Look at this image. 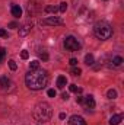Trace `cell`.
<instances>
[{"mask_svg":"<svg viewBox=\"0 0 124 125\" xmlns=\"http://www.w3.org/2000/svg\"><path fill=\"white\" fill-rule=\"evenodd\" d=\"M25 83L31 90H41L48 83V74L44 70H31L25 76Z\"/></svg>","mask_w":124,"mask_h":125,"instance_id":"6da1fadb","label":"cell"},{"mask_svg":"<svg viewBox=\"0 0 124 125\" xmlns=\"http://www.w3.org/2000/svg\"><path fill=\"white\" fill-rule=\"evenodd\" d=\"M32 115H34L35 121H38V122H48L53 116V108L47 102H39L35 105Z\"/></svg>","mask_w":124,"mask_h":125,"instance_id":"7a4b0ae2","label":"cell"},{"mask_svg":"<svg viewBox=\"0 0 124 125\" xmlns=\"http://www.w3.org/2000/svg\"><path fill=\"white\" fill-rule=\"evenodd\" d=\"M93 35L101 41H107V39H110L112 36V26L108 22L101 21L93 26Z\"/></svg>","mask_w":124,"mask_h":125,"instance_id":"3957f363","label":"cell"},{"mask_svg":"<svg viewBox=\"0 0 124 125\" xmlns=\"http://www.w3.org/2000/svg\"><path fill=\"white\" fill-rule=\"evenodd\" d=\"M64 48L67 51H77L80 48V42L74 38V36H67L64 39Z\"/></svg>","mask_w":124,"mask_h":125,"instance_id":"277c9868","label":"cell"},{"mask_svg":"<svg viewBox=\"0 0 124 125\" xmlns=\"http://www.w3.org/2000/svg\"><path fill=\"white\" fill-rule=\"evenodd\" d=\"M39 23H41L42 26H57V25H63L64 21L60 19L59 16H48V18L42 19Z\"/></svg>","mask_w":124,"mask_h":125,"instance_id":"5b68a950","label":"cell"},{"mask_svg":"<svg viewBox=\"0 0 124 125\" xmlns=\"http://www.w3.org/2000/svg\"><path fill=\"white\" fill-rule=\"evenodd\" d=\"M82 105L85 106V108H88V109H93L95 108V100H93V96H85L83 97V100H82Z\"/></svg>","mask_w":124,"mask_h":125,"instance_id":"8992f818","label":"cell"},{"mask_svg":"<svg viewBox=\"0 0 124 125\" xmlns=\"http://www.w3.org/2000/svg\"><path fill=\"white\" fill-rule=\"evenodd\" d=\"M69 125H86L85 119L82 116H77V115H73L70 119H69Z\"/></svg>","mask_w":124,"mask_h":125,"instance_id":"52a82bcc","label":"cell"},{"mask_svg":"<svg viewBox=\"0 0 124 125\" xmlns=\"http://www.w3.org/2000/svg\"><path fill=\"white\" fill-rule=\"evenodd\" d=\"M32 31V23H25L24 26L19 28V36H26Z\"/></svg>","mask_w":124,"mask_h":125,"instance_id":"ba28073f","label":"cell"},{"mask_svg":"<svg viewBox=\"0 0 124 125\" xmlns=\"http://www.w3.org/2000/svg\"><path fill=\"white\" fill-rule=\"evenodd\" d=\"M123 118H124L123 114L112 115V116L110 118V125H120V124H121V121H123Z\"/></svg>","mask_w":124,"mask_h":125,"instance_id":"9c48e42d","label":"cell"},{"mask_svg":"<svg viewBox=\"0 0 124 125\" xmlns=\"http://www.w3.org/2000/svg\"><path fill=\"white\" fill-rule=\"evenodd\" d=\"M10 12H12V15H13L15 18H21V16H22V9H21V6L13 4L12 9H10Z\"/></svg>","mask_w":124,"mask_h":125,"instance_id":"30bf717a","label":"cell"},{"mask_svg":"<svg viewBox=\"0 0 124 125\" xmlns=\"http://www.w3.org/2000/svg\"><path fill=\"white\" fill-rule=\"evenodd\" d=\"M66 84H67L66 76H59V77H57V87H59V89H63Z\"/></svg>","mask_w":124,"mask_h":125,"instance_id":"8fae6325","label":"cell"},{"mask_svg":"<svg viewBox=\"0 0 124 125\" xmlns=\"http://www.w3.org/2000/svg\"><path fill=\"white\" fill-rule=\"evenodd\" d=\"M10 84H12V82H10L6 76H3V77L0 79V87H1V89H6V87L10 86Z\"/></svg>","mask_w":124,"mask_h":125,"instance_id":"7c38bea8","label":"cell"},{"mask_svg":"<svg viewBox=\"0 0 124 125\" xmlns=\"http://www.w3.org/2000/svg\"><path fill=\"white\" fill-rule=\"evenodd\" d=\"M44 12H45V13H54V15H56V13L59 12V7H57V6H47V7L44 9Z\"/></svg>","mask_w":124,"mask_h":125,"instance_id":"4fadbf2b","label":"cell"},{"mask_svg":"<svg viewBox=\"0 0 124 125\" xmlns=\"http://www.w3.org/2000/svg\"><path fill=\"white\" fill-rule=\"evenodd\" d=\"M112 64H114L115 67H120V65L123 64V58H121L120 55H115V57H112Z\"/></svg>","mask_w":124,"mask_h":125,"instance_id":"5bb4252c","label":"cell"},{"mask_svg":"<svg viewBox=\"0 0 124 125\" xmlns=\"http://www.w3.org/2000/svg\"><path fill=\"white\" fill-rule=\"evenodd\" d=\"M85 62H86L88 65H92L93 62H95V58H93L92 54H88V55L85 57Z\"/></svg>","mask_w":124,"mask_h":125,"instance_id":"9a60e30c","label":"cell"},{"mask_svg":"<svg viewBox=\"0 0 124 125\" xmlns=\"http://www.w3.org/2000/svg\"><path fill=\"white\" fill-rule=\"evenodd\" d=\"M107 96H108L110 99H115V97H117V90L110 89V90H108V93H107Z\"/></svg>","mask_w":124,"mask_h":125,"instance_id":"2e32d148","label":"cell"},{"mask_svg":"<svg viewBox=\"0 0 124 125\" xmlns=\"http://www.w3.org/2000/svg\"><path fill=\"white\" fill-rule=\"evenodd\" d=\"M29 67H31V70H38V68H39V61H37V60L31 61Z\"/></svg>","mask_w":124,"mask_h":125,"instance_id":"e0dca14e","label":"cell"},{"mask_svg":"<svg viewBox=\"0 0 124 125\" xmlns=\"http://www.w3.org/2000/svg\"><path fill=\"white\" fill-rule=\"evenodd\" d=\"M66 10H67V3H66V1H63V3H60V6H59V12L64 13Z\"/></svg>","mask_w":124,"mask_h":125,"instance_id":"ac0fdd59","label":"cell"},{"mask_svg":"<svg viewBox=\"0 0 124 125\" xmlns=\"http://www.w3.org/2000/svg\"><path fill=\"white\" fill-rule=\"evenodd\" d=\"M72 74H73V76H80V74H82V70H80L79 67H73Z\"/></svg>","mask_w":124,"mask_h":125,"instance_id":"d6986e66","label":"cell"},{"mask_svg":"<svg viewBox=\"0 0 124 125\" xmlns=\"http://www.w3.org/2000/svg\"><path fill=\"white\" fill-rule=\"evenodd\" d=\"M9 67H10V70H12V71H15V70L18 68V65H16V62L13 61V60H9Z\"/></svg>","mask_w":124,"mask_h":125,"instance_id":"ffe728a7","label":"cell"},{"mask_svg":"<svg viewBox=\"0 0 124 125\" xmlns=\"http://www.w3.org/2000/svg\"><path fill=\"white\" fill-rule=\"evenodd\" d=\"M21 57H22V60H28V58H29V52H28L26 50H24V51L21 52Z\"/></svg>","mask_w":124,"mask_h":125,"instance_id":"44dd1931","label":"cell"},{"mask_svg":"<svg viewBox=\"0 0 124 125\" xmlns=\"http://www.w3.org/2000/svg\"><path fill=\"white\" fill-rule=\"evenodd\" d=\"M39 58H41L42 61H47V60H48V54H47V52H39Z\"/></svg>","mask_w":124,"mask_h":125,"instance_id":"7402d4cb","label":"cell"},{"mask_svg":"<svg viewBox=\"0 0 124 125\" xmlns=\"http://www.w3.org/2000/svg\"><path fill=\"white\" fill-rule=\"evenodd\" d=\"M77 89H79V87H77L76 84H70V86H69V90L73 92V93H77Z\"/></svg>","mask_w":124,"mask_h":125,"instance_id":"603a6c76","label":"cell"},{"mask_svg":"<svg viewBox=\"0 0 124 125\" xmlns=\"http://www.w3.org/2000/svg\"><path fill=\"white\" fill-rule=\"evenodd\" d=\"M6 57V48H0V60H3Z\"/></svg>","mask_w":124,"mask_h":125,"instance_id":"cb8c5ba5","label":"cell"},{"mask_svg":"<svg viewBox=\"0 0 124 125\" xmlns=\"http://www.w3.org/2000/svg\"><path fill=\"white\" fill-rule=\"evenodd\" d=\"M69 64H70L72 67H76V65H77V60H76V58H70Z\"/></svg>","mask_w":124,"mask_h":125,"instance_id":"d4e9b609","label":"cell"},{"mask_svg":"<svg viewBox=\"0 0 124 125\" xmlns=\"http://www.w3.org/2000/svg\"><path fill=\"white\" fill-rule=\"evenodd\" d=\"M47 94H48L50 97H56V90H54V89H50V90L47 92Z\"/></svg>","mask_w":124,"mask_h":125,"instance_id":"484cf974","label":"cell"},{"mask_svg":"<svg viewBox=\"0 0 124 125\" xmlns=\"http://www.w3.org/2000/svg\"><path fill=\"white\" fill-rule=\"evenodd\" d=\"M0 36H1V38H6V36H7V32L4 31V29H0Z\"/></svg>","mask_w":124,"mask_h":125,"instance_id":"4316f807","label":"cell"},{"mask_svg":"<svg viewBox=\"0 0 124 125\" xmlns=\"http://www.w3.org/2000/svg\"><path fill=\"white\" fill-rule=\"evenodd\" d=\"M9 26L15 29V28H18V23H16V22H10V23H9Z\"/></svg>","mask_w":124,"mask_h":125,"instance_id":"83f0119b","label":"cell"},{"mask_svg":"<svg viewBox=\"0 0 124 125\" xmlns=\"http://www.w3.org/2000/svg\"><path fill=\"white\" fill-rule=\"evenodd\" d=\"M82 100H83L82 96H77V97H76V102H77V103H82Z\"/></svg>","mask_w":124,"mask_h":125,"instance_id":"f1b7e54d","label":"cell"},{"mask_svg":"<svg viewBox=\"0 0 124 125\" xmlns=\"http://www.w3.org/2000/svg\"><path fill=\"white\" fill-rule=\"evenodd\" d=\"M63 99L67 100V99H69V93H63Z\"/></svg>","mask_w":124,"mask_h":125,"instance_id":"f546056e","label":"cell"},{"mask_svg":"<svg viewBox=\"0 0 124 125\" xmlns=\"http://www.w3.org/2000/svg\"><path fill=\"white\" fill-rule=\"evenodd\" d=\"M59 116H60V119H64V118H66V114H63V112H62V114H60Z\"/></svg>","mask_w":124,"mask_h":125,"instance_id":"4dcf8cb0","label":"cell"}]
</instances>
